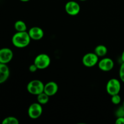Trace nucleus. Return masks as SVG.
I'll use <instances>...</instances> for the list:
<instances>
[{
  "label": "nucleus",
  "mask_w": 124,
  "mask_h": 124,
  "mask_svg": "<svg viewBox=\"0 0 124 124\" xmlns=\"http://www.w3.org/2000/svg\"><path fill=\"white\" fill-rule=\"evenodd\" d=\"M28 31H17L12 38V44L18 48H23L27 47L31 41Z\"/></svg>",
  "instance_id": "f257e3e1"
},
{
  "label": "nucleus",
  "mask_w": 124,
  "mask_h": 124,
  "mask_svg": "<svg viewBox=\"0 0 124 124\" xmlns=\"http://www.w3.org/2000/svg\"><path fill=\"white\" fill-rule=\"evenodd\" d=\"M44 84L39 79H34L30 81L27 85V90L33 95H38L44 92Z\"/></svg>",
  "instance_id": "f03ea898"
},
{
  "label": "nucleus",
  "mask_w": 124,
  "mask_h": 124,
  "mask_svg": "<svg viewBox=\"0 0 124 124\" xmlns=\"http://www.w3.org/2000/svg\"><path fill=\"white\" fill-rule=\"evenodd\" d=\"M33 63L37 66L38 70H44L50 65L51 59L47 54L40 53L35 57Z\"/></svg>",
  "instance_id": "7ed1b4c3"
},
{
  "label": "nucleus",
  "mask_w": 124,
  "mask_h": 124,
  "mask_svg": "<svg viewBox=\"0 0 124 124\" xmlns=\"http://www.w3.org/2000/svg\"><path fill=\"white\" fill-rule=\"evenodd\" d=\"M121 89L120 81L116 78H111L107 82L106 85V91L109 95L111 96L119 94Z\"/></svg>",
  "instance_id": "20e7f679"
},
{
  "label": "nucleus",
  "mask_w": 124,
  "mask_h": 124,
  "mask_svg": "<svg viewBox=\"0 0 124 124\" xmlns=\"http://www.w3.org/2000/svg\"><path fill=\"white\" fill-rule=\"evenodd\" d=\"M99 57L93 53H87L84 55L82 59V62L85 67L88 68L93 67L98 64Z\"/></svg>",
  "instance_id": "39448f33"
},
{
  "label": "nucleus",
  "mask_w": 124,
  "mask_h": 124,
  "mask_svg": "<svg viewBox=\"0 0 124 124\" xmlns=\"http://www.w3.org/2000/svg\"><path fill=\"white\" fill-rule=\"evenodd\" d=\"M42 105L39 103L34 102L30 105L28 108V115L32 119H36L39 118L42 115L43 112Z\"/></svg>",
  "instance_id": "423d86ee"
},
{
  "label": "nucleus",
  "mask_w": 124,
  "mask_h": 124,
  "mask_svg": "<svg viewBox=\"0 0 124 124\" xmlns=\"http://www.w3.org/2000/svg\"><path fill=\"white\" fill-rule=\"evenodd\" d=\"M65 12L70 16H76L81 10L80 5L76 1H69L65 5Z\"/></svg>",
  "instance_id": "0eeeda50"
},
{
  "label": "nucleus",
  "mask_w": 124,
  "mask_h": 124,
  "mask_svg": "<svg viewBox=\"0 0 124 124\" xmlns=\"http://www.w3.org/2000/svg\"><path fill=\"white\" fill-rule=\"evenodd\" d=\"M98 67L101 71L108 72L113 69L114 61L110 58H103L98 62Z\"/></svg>",
  "instance_id": "6e6552de"
},
{
  "label": "nucleus",
  "mask_w": 124,
  "mask_h": 124,
  "mask_svg": "<svg viewBox=\"0 0 124 124\" xmlns=\"http://www.w3.org/2000/svg\"><path fill=\"white\" fill-rule=\"evenodd\" d=\"M13 58V51L9 48L4 47L0 49V63L7 64Z\"/></svg>",
  "instance_id": "1a4fd4ad"
},
{
  "label": "nucleus",
  "mask_w": 124,
  "mask_h": 124,
  "mask_svg": "<svg viewBox=\"0 0 124 124\" xmlns=\"http://www.w3.org/2000/svg\"><path fill=\"white\" fill-rule=\"evenodd\" d=\"M28 33H29L31 39L35 40V41H38V40L41 39L43 38L44 36V30L41 27L36 26L30 28Z\"/></svg>",
  "instance_id": "9d476101"
},
{
  "label": "nucleus",
  "mask_w": 124,
  "mask_h": 124,
  "mask_svg": "<svg viewBox=\"0 0 124 124\" xmlns=\"http://www.w3.org/2000/svg\"><path fill=\"white\" fill-rule=\"evenodd\" d=\"M59 87L56 82L54 81H50L44 84V92L47 94L48 96L51 97L55 95L58 92Z\"/></svg>",
  "instance_id": "9b49d317"
},
{
  "label": "nucleus",
  "mask_w": 124,
  "mask_h": 124,
  "mask_svg": "<svg viewBox=\"0 0 124 124\" xmlns=\"http://www.w3.org/2000/svg\"><path fill=\"white\" fill-rule=\"evenodd\" d=\"M10 76V69L7 64L0 63V84L7 81Z\"/></svg>",
  "instance_id": "f8f14e48"
},
{
  "label": "nucleus",
  "mask_w": 124,
  "mask_h": 124,
  "mask_svg": "<svg viewBox=\"0 0 124 124\" xmlns=\"http://www.w3.org/2000/svg\"><path fill=\"white\" fill-rule=\"evenodd\" d=\"M94 52L99 57H104L107 55L108 53V49L104 45H98L95 47Z\"/></svg>",
  "instance_id": "ddd939ff"
},
{
  "label": "nucleus",
  "mask_w": 124,
  "mask_h": 124,
  "mask_svg": "<svg viewBox=\"0 0 124 124\" xmlns=\"http://www.w3.org/2000/svg\"><path fill=\"white\" fill-rule=\"evenodd\" d=\"M14 28L16 31H27V25L22 20H18L15 23Z\"/></svg>",
  "instance_id": "4468645a"
},
{
  "label": "nucleus",
  "mask_w": 124,
  "mask_h": 124,
  "mask_svg": "<svg viewBox=\"0 0 124 124\" xmlns=\"http://www.w3.org/2000/svg\"><path fill=\"white\" fill-rule=\"evenodd\" d=\"M49 98L50 96L43 92L37 95V102L41 105H45L49 101Z\"/></svg>",
  "instance_id": "2eb2a0df"
},
{
  "label": "nucleus",
  "mask_w": 124,
  "mask_h": 124,
  "mask_svg": "<svg viewBox=\"0 0 124 124\" xmlns=\"http://www.w3.org/2000/svg\"><path fill=\"white\" fill-rule=\"evenodd\" d=\"M19 121L14 116H8L2 120V124H18Z\"/></svg>",
  "instance_id": "dca6fc26"
},
{
  "label": "nucleus",
  "mask_w": 124,
  "mask_h": 124,
  "mask_svg": "<svg viewBox=\"0 0 124 124\" xmlns=\"http://www.w3.org/2000/svg\"><path fill=\"white\" fill-rule=\"evenodd\" d=\"M111 101L115 105H118L121 102V97L119 94L111 96Z\"/></svg>",
  "instance_id": "f3484780"
},
{
  "label": "nucleus",
  "mask_w": 124,
  "mask_h": 124,
  "mask_svg": "<svg viewBox=\"0 0 124 124\" xmlns=\"http://www.w3.org/2000/svg\"><path fill=\"white\" fill-rule=\"evenodd\" d=\"M115 115L117 117H124V107L123 106H121L119 107L116 111Z\"/></svg>",
  "instance_id": "a211bd4d"
},
{
  "label": "nucleus",
  "mask_w": 124,
  "mask_h": 124,
  "mask_svg": "<svg viewBox=\"0 0 124 124\" xmlns=\"http://www.w3.org/2000/svg\"><path fill=\"white\" fill-rule=\"evenodd\" d=\"M119 75V78L121 81L124 83V62H122L121 67H120Z\"/></svg>",
  "instance_id": "6ab92c4d"
},
{
  "label": "nucleus",
  "mask_w": 124,
  "mask_h": 124,
  "mask_svg": "<svg viewBox=\"0 0 124 124\" xmlns=\"http://www.w3.org/2000/svg\"><path fill=\"white\" fill-rule=\"evenodd\" d=\"M29 70L31 73H35L38 70V69L37 66H36V65L33 63V64H31V65L29 66Z\"/></svg>",
  "instance_id": "aec40b11"
},
{
  "label": "nucleus",
  "mask_w": 124,
  "mask_h": 124,
  "mask_svg": "<svg viewBox=\"0 0 124 124\" xmlns=\"http://www.w3.org/2000/svg\"><path fill=\"white\" fill-rule=\"evenodd\" d=\"M115 123L116 124H124V117H117Z\"/></svg>",
  "instance_id": "412c9836"
},
{
  "label": "nucleus",
  "mask_w": 124,
  "mask_h": 124,
  "mask_svg": "<svg viewBox=\"0 0 124 124\" xmlns=\"http://www.w3.org/2000/svg\"><path fill=\"white\" fill-rule=\"evenodd\" d=\"M121 58V60H122V62H124V50L122 52Z\"/></svg>",
  "instance_id": "4be33fe9"
},
{
  "label": "nucleus",
  "mask_w": 124,
  "mask_h": 124,
  "mask_svg": "<svg viewBox=\"0 0 124 124\" xmlns=\"http://www.w3.org/2000/svg\"><path fill=\"white\" fill-rule=\"evenodd\" d=\"M20 1H21V2H28V1H30V0H19Z\"/></svg>",
  "instance_id": "5701e85b"
},
{
  "label": "nucleus",
  "mask_w": 124,
  "mask_h": 124,
  "mask_svg": "<svg viewBox=\"0 0 124 124\" xmlns=\"http://www.w3.org/2000/svg\"><path fill=\"white\" fill-rule=\"evenodd\" d=\"M79 1H87V0H79Z\"/></svg>",
  "instance_id": "b1692460"
},
{
  "label": "nucleus",
  "mask_w": 124,
  "mask_h": 124,
  "mask_svg": "<svg viewBox=\"0 0 124 124\" xmlns=\"http://www.w3.org/2000/svg\"><path fill=\"white\" fill-rule=\"evenodd\" d=\"M122 106H123L124 107V102H123V104H122Z\"/></svg>",
  "instance_id": "393cba45"
}]
</instances>
